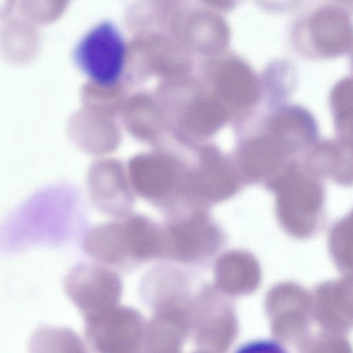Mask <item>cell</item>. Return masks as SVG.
Here are the masks:
<instances>
[{
	"label": "cell",
	"instance_id": "3957f363",
	"mask_svg": "<svg viewBox=\"0 0 353 353\" xmlns=\"http://www.w3.org/2000/svg\"><path fill=\"white\" fill-rule=\"evenodd\" d=\"M351 13L337 5H325L294 24L291 40L302 52L319 56L343 54L353 48Z\"/></svg>",
	"mask_w": 353,
	"mask_h": 353
},
{
	"label": "cell",
	"instance_id": "e0dca14e",
	"mask_svg": "<svg viewBox=\"0 0 353 353\" xmlns=\"http://www.w3.org/2000/svg\"><path fill=\"white\" fill-rule=\"evenodd\" d=\"M202 5L219 13L232 11L239 0H200Z\"/></svg>",
	"mask_w": 353,
	"mask_h": 353
},
{
	"label": "cell",
	"instance_id": "ac0fdd59",
	"mask_svg": "<svg viewBox=\"0 0 353 353\" xmlns=\"http://www.w3.org/2000/svg\"><path fill=\"white\" fill-rule=\"evenodd\" d=\"M336 5L344 8L351 14L353 13V0H334Z\"/></svg>",
	"mask_w": 353,
	"mask_h": 353
},
{
	"label": "cell",
	"instance_id": "52a82bcc",
	"mask_svg": "<svg viewBox=\"0 0 353 353\" xmlns=\"http://www.w3.org/2000/svg\"><path fill=\"white\" fill-rule=\"evenodd\" d=\"M312 295L314 319L323 330L345 335L353 328V272L319 284Z\"/></svg>",
	"mask_w": 353,
	"mask_h": 353
},
{
	"label": "cell",
	"instance_id": "9c48e42d",
	"mask_svg": "<svg viewBox=\"0 0 353 353\" xmlns=\"http://www.w3.org/2000/svg\"><path fill=\"white\" fill-rule=\"evenodd\" d=\"M328 248L337 268L353 272V212L334 223L328 235Z\"/></svg>",
	"mask_w": 353,
	"mask_h": 353
},
{
	"label": "cell",
	"instance_id": "6da1fadb",
	"mask_svg": "<svg viewBox=\"0 0 353 353\" xmlns=\"http://www.w3.org/2000/svg\"><path fill=\"white\" fill-rule=\"evenodd\" d=\"M151 243L152 232L146 221L138 216L125 215L90 228L82 246L96 262L125 268L145 258L150 252Z\"/></svg>",
	"mask_w": 353,
	"mask_h": 353
},
{
	"label": "cell",
	"instance_id": "7c38bea8",
	"mask_svg": "<svg viewBox=\"0 0 353 353\" xmlns=\"http://www.w3.org/2000/svg\"><path fill=\"white\" fill-rule=\"evenodd\" d=\"M203 167L196 178L201 186L210 190H230L233 180L223 166L221 159L212 150H206L202 157Z\"/></svg>",
	"mask_w": 353,
	"mask_h": 353
},
{
	"label": "cell",
	"instance_id": "5bb4252c",
	"mask_svg": "<svg viewBox=\"0 0 353 353\" xmlns=\"http://www.w3.org/2000/svg\"><path fill=\"white\" fill-rule=\"evenodd\" d=\"M306 352H348L349 341L344 334L323 330L316 335L309 336L302 343Z\"/></svg>",
	"mask_w": 353,
	"mask_h": 353
},
{
	"label": "cell",
	"instance_id": "5b68a950",
	"mask_svg": "<svg viewBox=\"0 0 353 353\" xmlns=\"http://www.w3.org/2000/svg\"><path fill=\"white\" fill-rule=\"evenodd\" d=\"M64 289L85 320L119 305L123 285L111 268L97 262L82 263L67 274Z\"/></svg>",
	"mask_w": 353,
	"mask_h": 353
},
{
	"label": "cell",
	"instance_id": "2e32d148",
	"mask_svg": "<svg viewBox=\"0 0 353 353\" xmlns=\"http://www.w3.org/2000/svg\"><path fill=\"white\" fill-rule=\"evenodd\" d=\"M301 0H256L263 9L273 12H283L292 10Z\"/></svg>",
	"mask_w": 353,
	"mask_h": 353
},
{
	"label": "cell",
	"instance_id": "8fae6325",
	"mask_svg": "<svg viewBox=\"0 0 353 353\" xmlns=\"http://www.w3.org/2000/svg\"><path fill=\"white\" fill-rule=\"evenodd\" d=\"M225 111L219 103L210 101L196 102L188 110L185 122L195 133L205 134L217 130L223 123Z\"/></svg>",
	"mask_w": 353,
	"mask_h": 353
},
{
	"label": "cell",
	"instance_id": "30bf717a",
	"mask_svg": "<svg viewBox=\"0 0 353 353\" xmlns=\"http://www.w3.org/2000/svg\"><path fill=\"white\" fill-rule=\"evenodd\" d=\"M30 347L39 352H85V347L75 332L54 327L38 328L31 337Z\"/></svg>",
	"mask_w": 353,
	"mask_h": 353
},
{
	"label": "cell",
	"instance_id": "9a60e30c",
	"mask_svg": "<svg viewBox=\"0 0 353 353\" xmlns=\"http://www.w3.org/2000/svg\"><path fill=\"white\" fill-rule=\"evenodd\" d=\"M142 185L145 190L158 193L167 190L173 181L170 168L159 161H148L142 167Z\"/></svg>",
	"mask_w": 353,
	"mask_h": 353
},
{
	"label": "cell",
	"instance_id": "4fadbf2b",
	"mask_svg": "<svg viewBox=\"0 0 353 353\" xmlns=\"http://www.w3.org/2000/svg\"><path fill=\"white\" fill-rule=\"evenodd\" d=\"M265 139L250 143L243 156L244 169L251 176L265 174L271 163L272 149Z\"/></svg>",
	"mask_w": 353,
	"mask_h": 353
},
{
	"label": "cell",
	"instance_id": "277c9868",
	"mask_svg": "<svg viewBox=\"0 0 353 353\" xmlns=\"http://www.w3.org/2000/svg\"><path fill=\"white\" fill-rule=\"evenodd\" d=\"M203 6L172 3L169 29L172 37L190 52L217 53L228 47L229 26L221 13Z\"/></svg>",
	"mask_w": 353,
	"mask_h": 353
},
{
	"label": "cell",
	"instance_id": "ba28073f",
	"mask_svg": "<svg viewBox=\"0 0 353 353\" xmlns=\"http://www.w3.org/2000/svg\"><path fill=\"white\" fill-rule=\"evenodd\" d=\"M216 85L221 97L237 106H248L259 96V87L253 71L242 60L232 57L220 65Z\"/></svg>",
	"mask_w": 353,
	"mask_h": 353
},
{
	"label": "cell",
	"instance_id": "8992f818",
	"mask_svg": "<svg viewBox=\"0 0 353 353\" xmlns=\"http://www.w3.org/2000/svg\"><path fill=\"white\" fill-rule=\"evenodd\" d=\"M84 321L85 339L97 352L132 353L139 350L142 322L134 309L117 305Z\"/></svg>",
	"mask_w": 353,
	"mask_h": 353
},
{
	"label": "cell",
	"instance_id": "7a4b0ae2",
	"mask_svg": "<svg viewBox=\"0 0 353 353\" xmlns=\"http://www.w3.org/2000/svg\"><path fill=\"white\" fill-rule=\"evenodd\" d=\"M72 57L77 68L91 81L103 87H111L123 77L127 44L116 25L103 21L78 41Z\"/></svg>",
	"mask_w": 353,
	"mask_h": 353
}]
</instances>
